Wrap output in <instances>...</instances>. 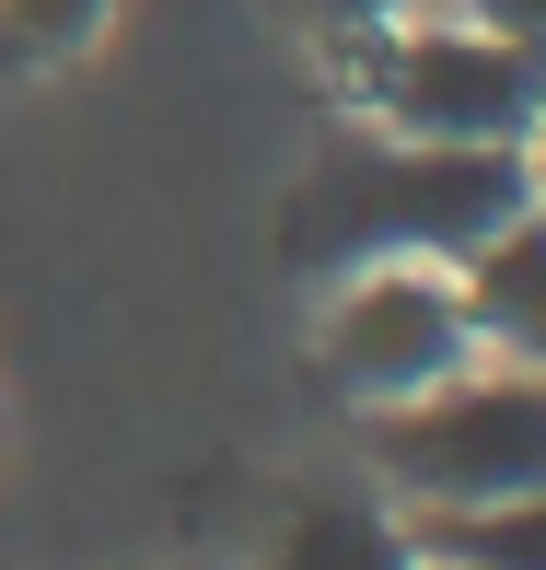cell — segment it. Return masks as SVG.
Returning a JSON list of instances; mask_svg holds the SVG:
<instances>
[{
  "instance_id": "7",
  "label": "cell",
  "mask_w": 546,
  "mask_h": 570,
  "mask_svg": "<svg viewBox=\"0 0 546 570\" xmlns=\"http://www.w3.org/2000/svg\"><path fill=\"white\" fill-rule=\"evenodd\" d=\"M256 570H419V548H407V524L373 512V501H302V512H279V535H268Z\"/></svg>"
},
{
  "instance_id": "10",
  "label": "cell",
  "mask_w": 546,
  "mask_h": 570,
  "mask_svg": "<svg viewBox=\"0 0 546 570\" xmlns=\"http://www.w3.org/2000/svg\"><path fill=\"white\" fill-rule=\"evenodd\" d=\"M302 12H315L326 36H384V23H407L419 0H302Z\"/></svg>"
},
{
  "instance_id": "5",
  "label": "cell",
  "mask_w": 546,
  "mask_h": 570,
  "mask_svg": "<svg viewBox=\"0 0 546 570\" xmlns=\"http://www.w3.org/2000/svg\"><path fill=\"white\" fill-rule=\"evenodd\" d=\"M454 303H465V338L488 361L546 373V210H512L488 245H465L454 256Z\"/></svg>"
},
{
  "instance_id": "4",
  "label": "cell",
  "mask_w": 546,
  "mask_h": 570,
  "mask_svg": "<svg viewBox=\"0 0 546 570\" xmlns=\"http://www.w3.org/2000/svg\"><path fill=\"white\" fill-rule=\"evenodd\" d=\"M326 384L349 407H396L419 384L465 373L477 338H465V303H454V268H419V256H384V268H349V292L326 303Z\"/></svg>"
},
{
  "instance_id": "1",
  "label": "cell",
  "mask_w": 546,
  "mask_h": 570,
  "mask_svg": "<svg viewBox=\"0 0 546 570\" xmlns=\"http://www.w3.org/2000/svg\"><path fill=\"white\" fill-rule=\"evenodd\" d=\"M512 210H535L524 151H454V140H360L315 164L279 210V256L291 268H384V256H419V268H454L465 245H488Z\"/></svg>"
},
{
  "instance_id": "6",
  "label": "cell",
  "mask_w": 546,
  "mask_h": 570,
  "mask_svg": "<svg viewBox=\"0 0 546 570\" xmlns=\"http://www.w3.org/2000/svg\"><path fill=\"white\" fill-rule=\"evenodd\" d=\"M419 570H546V489L512 501H465V512H407Z\"/></svg>"
},
{
  "instance_id": "2",
  "label": "cell",
  "mask_w": 546,
  "mask_h": 570,
  "mask_svg": "<svg viewBox=\"0 0 546 570\" xmlns=\"http://www.w3.org/2000/svg\"><path fill=\"white\" fill-rule=\"evenodd\" d=\"M373 465L396 478L407 512H465L546 489V373L524 361H465L419 396L373 407Z\"/></svg>"
},
{
  "instance_id": "9",
  "label": "cell",
  "mask_w": 546,
  "mask_h": 570,
  "mask_svg": "<svg viewBox=\"0 0 546 570\" xmlns=\"http://www.w3.org/2000/svg\"><path fill=\"white\" fill-rule=\"evenodd\" d=\"M465 23L500 47H524V59H546V0H465Z\"/></svg>"
},
{
  "instance_id": "8",
  "label": "cell",
  "mask_w": 546,
  "mask_h": 570,
  "mask_svg": "<svg viewBox=\"0 0 546 570\" xmlns=\"http://www.w3.org/2000/svg\"><path fill=\"white\" fill-rule=\"evenodd\" d=\"M93 23H106V0H0V59H70V47H93Z\"/></svg>"
},
{
  "instance_id": "3",
  "label": "cell",
  "mask_w": 546,
  "mask_h": 570,
  "mask_svg": "<svg viewBox=\"0 0 546 570\" xmlns=\"http://www.w3.org/2000/svg\"><path fill=\"white\" fill-rule=\"evenodd\" d=\"M360 106L384 117V140H454V151H524L546 106V59L477 36V23H384L349 36Z\"/></svg>"
},
{
  "instance_id": "11",
  "label": "cell",
  "mask_w": 546,
  "mask_h": 570,
  "mask_svg": "<svg viewBox=\"0 0 546 570\" xmlns=\"http://www.w3.org/2000/svg\"><path fill=\"white\" fill-rule=\"evenodd\" d=\"M524 175H535V210H546V106H535V140H524Z\"/></svg>"
}]
</instances>
